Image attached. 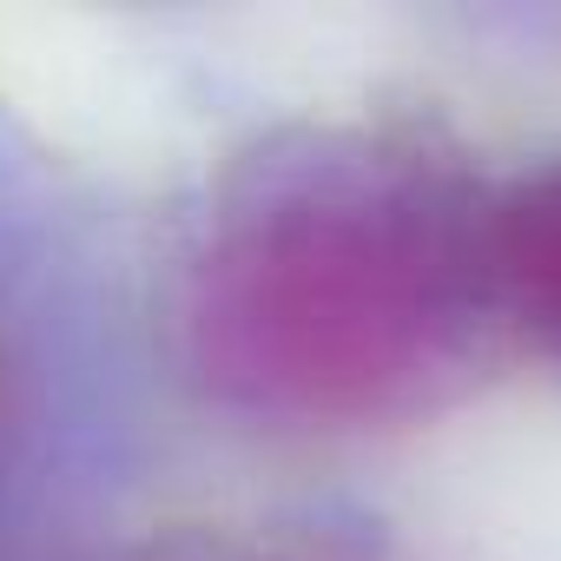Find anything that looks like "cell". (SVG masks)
<instances>
[{"label": "cell", "instance_id": "277c9868", "mask_svg": "<svg viewBox=\"0 0 561 561\" xmlns=\"http://www.w3.org/2000/svg\"><path fill=\"white\" fill-rule=\"evenodd\" d=\"M165 561H377L344 535H264V541H225V548H179Z\"/></svg>", "mask_w": 561, "mask_h": 561}, {"label": "cell", "instance_id": "6da1fadb", "mask_svg": "<svg viewBox=\"0 0 561 561\" xmlns=\"http://www.w3.org/2000/svg\"><path fill=\"white\" fill-rule=\"evenodd\" d=\"M489 205L462 159L331 133L251 159L185 257V357L218 410L370 436L443 410L502 344Z\"/></svg>", "mask_w": 561, "mask_h": 561}, {"label": "cell", "instance_id": "7a4b0ae2", "mask_svg": "<svg viewBox=\"0 0 561 561\" xmlns=\"http://www.w3.org/2000/svg\"><path fill=\"white\" fill-rule=\"evenodd\" d=\"M27 198V172L0 165V561H41L47 535L67 528L73 449H80V377H87V305L80 264Z\"/></svg>", "mask_w": 561, "mask_h": 561}, {"label": "cell", "instance_id": "3957f363", "mask_svg": "<svg viewBox=\"0 0 561 561\" xmlns=\"http://www.w3.org/2000/svg\"><path fill=\"white\" fill-rule=\"evenodd\" d=\"M489 257H495L502 337L561 364V165L495 185Z\"/></svg>", "mask_w": 561, "mask_h": 561}]
</instances>
